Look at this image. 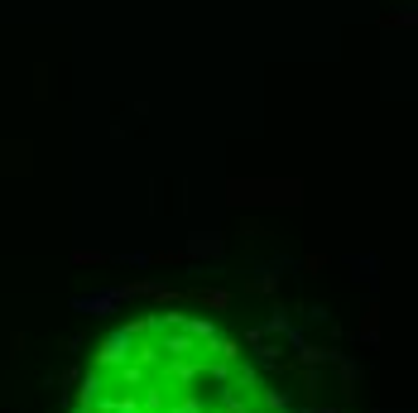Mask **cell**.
Returning a JSON list of instances; mask_svg holds the SVG:
<instances>
[{"label":"cell","mask_w":418,"mask_h":413,"mask_svg":"<svg viewBox=\"0 0 418 413\" xmlns=\"http://www.w3.org/2000/svg\"><path fill=\"white\" fill-rule=\"evenodd\" d=\"M327 360H332V346L308 341V346H299V360H294V365H303V370H318V365H327Z\"/></svg>","instance_id":"6da1fadb"},{"label":"cell","mask_w":418,"mask_h":413,"mask_svg":"<svg viewBox=\"0 0 418 413\" xmlns=\"http://www.w3.org/2000/svg\"><path fill=\"white\" fill-rule=\"evenodd\" d=\"M188 298H193V303H202V308H217V312L231 308V293H226V289H193Z\"/></svg>","instance_id":"7a4b0ae2"},{"label":"cell","mask_w":418,"mask_h":413,"mask_svg":"<svg viewBox=\"0 0 418 413\" xmlns=\"http://www.w3.org/2000/svg\"><path fill=\"white\" fill-rule=\"evenodd\" d=\"M188 255H198V260H202V255H207V260H217V255H221V241H217V236H193V241H188Z\"/></svg>","instance_id":"3957f363"},{"label":"cell","mask_w":418,"mask_h":413,"mask_svg":"<svg viewBox=\"0 0 418 413\" xmlns=\"http://www.w3.org/2000/svg\"><path fill=\"white\" fill-rule=\"evenodd\" d=\"M360 336H365V341H380V308H370L360 317Z\"/></svg>","instance_id":"277c9868"},{"label":"cell","mask_w":418,"mask_h":413,"mask_svg":"<svg viewBox=\"0 0 418 413\" xmlns=\"http://www.w3.org/2000/svg\"><path fill=\"white\" fill-rule=\"evenodd\" d=\"M250 289H255V293H264V298H269V293L279 289V274H259V279H255V284H250Z\"/></svg>","instance_id":"5b68a950"},{"label":"cell","mask_w":418,"mask_h":413,"mask_svg":"<svg viewBox=\"0 0 418 413\" xmlns=\"http://www.w3.org/2000/svg\"><path fill=\"white\" fill-rule=\"evenodd\" d=\"M73 260H77V265H101V255H97V250H77Z\"/></svg>","instance_id":"8992f818"},{"label":"cell","mask_w":418,"mask_h":413,"mask_svg":"<svg viewBox=\"0 0 418 413\" xmlns=\"http://www.w3.org/2000/svg\"><path fill=\"white\" fill-rule=\"evenodd\" d=\"M318 413H341V409H318Z\"/></svg>","instance_id":"52a82bcc"}]
</instances>
